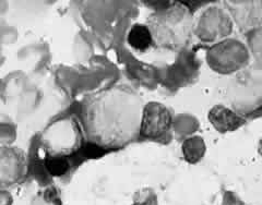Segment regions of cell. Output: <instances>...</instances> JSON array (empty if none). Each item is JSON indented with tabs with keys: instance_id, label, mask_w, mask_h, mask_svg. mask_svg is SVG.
Wrapping results in <instances>:
<instances>
[{
	"instance_id": "obj_6",
	"label": "cell",
	"mask_w": 262,
	"mask_h": 205,
	"mask_svg": "<svg viewBox=\"0 0 262 205\" xmlns=\"http://www.w3.org/2000/svg\"><path fill=\"white\" fill-rule=\"evenodd\" d=\"M133 205H158V200L152 190L143 189L136 194Z\"/></svg>"
},
{
	"instance_id": "obj_4",
	"label": "cell",
	"mask_w": 262,
	"mask_h": 205,
	"mask_svg": "<svg viewBox=\"0 0 262 205\" xmlns=\"http://www.w3.org/2000/svg\"><path fill=\"white\" fill-rule=\"evenodd\" d=\"M129 45L138 51H145L152 45L153 38L151 31L142 24H136L128 34Z\"/></svg>"
},
{
	"instance_id": "obj_7",
	"label": "cell",
	"mask_w": 262,
	"mask_h": 205,
	"mask_svg": "<svg viewBox=\"0 0 262 205\" xmlns=\"http://www.w3.org/2000/svg\"><path fill=\"white\" fill-rule=\"evenodd\" d=\"M258 151H259V154H260L261 156H262V138H261V140H260V142H259V147H258Z\"/></svg>"
},
{
	"instance_id": "obj_5",
	"label": "cell",
	"mask_w": 262,
	"mask_h": 205,
	"mask_svg": "<svg viewBox=\"0 0 262 205\" xmlns=\"http://www.w3.org/2000/svg\"><path fill=\"white\" fill-rule=\"evenodd\" d=\"M46 166L53 175L60 176V175H63L66 171L68 170L69 164H68V161L63 156H55L47 160Z\"/></svg>"
},
{
	"instance_id": "obj_2",
	"label": "cell",
	"mask_w": 262,
	"mask_h": 205,
	"mask_svg": "<svg viewBox=\"0 0 262 205\" xmlns=\"http://www.w3.org/2000/svg\"><path fill=\"white\" fill-rule=\"evenodd\" d=\"M171 116L169 110L158 103H150L143 110L140 132L145 138H160L170 129Z\"/></svg>"
},
{
	"instance_id": "obj_3",
	"label": "cell",
	"mask_w": 262,
	"mask_h": 205,
	"mask_svg": "<svg viewBox=\"0 0 262 205\" xmlns=\"http://www.w3.org/2000/svg\"><path fill=\"white\" fill-rule=\"evenodd\" d=\"M209 120L213 127L222 133L234 131L246 124V120L243 117L222 105H216L210 110Z\"/></svg>"
},
{
	"instance_id": "obj_1",
	"label": "cell",
	"mask_w": 262,
	"mask_h": 205,
	"mask_svg": "<svg viewBox=\"0 0 262 205\" xmlns=\"http://www.w3.org/2000/svg\"><path fill=\"white\" fill-rule=\"evenodd\" d=\"M130 93L111 89L95 97L86 108V130L96 141L111 144L122 143L130 134V110L134 107Z\"/></svg>"
}]
</instances>
